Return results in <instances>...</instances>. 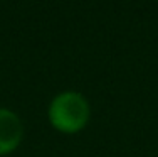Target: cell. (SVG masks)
I'll return each mask as SVG.
<instances>
[{"label": "cell", "mask_w": 158, "mask_h": 157, "mask_svg": "<svg viewBox=\"0 0 158 157\" xmlns=\"http://www.w3.org/2000/svg\"><path fill=\"white\" fill-rule=\"evenodd\" d=\"M24 135L20 118L12 110L0 108V155L15 150Z\"/></svg>", "instance_id": "7a4b0ae2"}, {"label": "cell", "mask_w": 158, "mask_h": 157, "mask_svg": "<svg viewBox=\"0 0 158 157\" xmlns=\"http://www.w3.org/2000/svg\"><path fill=\"white\" fill-rule=\"evenodd\" d=\"M89 103L81 93L64 91L52 100L49 107V122L64 133H76L89 120Z\"/></svg>", "instance_id": "6da1fadb"}]
</instances>
